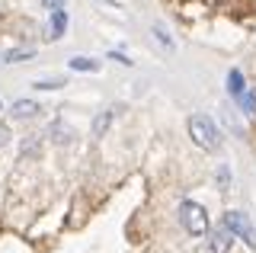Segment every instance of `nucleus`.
Listing matches in <instances>:
<instances>
[{
  "label": "nucleus",
  "instance_id": "1",
  "mask_svg": "<svg viewBox=\"0 0 256 253\" xmlns=\"http://www.w3.org/2000/svg\"><path fill=\"white\" fill-rule=\"evenodd\" d=\"M189 135L202 151H218L221 148V132L212 116H192L189 118Z\"/></svg>",
  "mask_w": 256,
  "mask_h": 253
},
{
  "label": "nucleus",
  "instance_id": "2",
  "mask_svg": "<svg viewBox=\"0 0 256 253\" xmlns=\"http://www.w3.org/2000/svg\"><path fill=\"white\" fill-rule=\"evenodd\" d=\"M180 221L192 237H202L208 231V212L198 202H180Z\"/></svg>",
  "mask_w": 256,
  "mask_h": 253
},
{
  "label": "nucleus",
  "instance_id": "3",
  "mask_svg": "<svg viewBox=\"0 0 256 253\" xmlns=\"http://www.w3.org/2000/svg\"><path fill=\"white\" fill-rule=\"evenodd\" d=\"M224 228L234 237H240L250 250H256V228L250 224V218H246L244 212H228V215H224Z\"/></svg>",
  "mask_w": 256,
  "mask_h": 253
},
{
  "label": "nucleus",
  "instance_id": "4",
  "mask_svg": "<svg viewBox=\"0 0 256 253\" xmlns=\"http://www.w3.org/2000/svg\"><path fill=\"white\" fill-rule=\"evenodd\" d=\"M230 240H234V234L228 228H218V231L208 237V253H230Z\"/></svg>",
  "mask_w": 256,
  "mask_h": 253
},
{
  "label": "nucleus",
  "instance_id": "5",
  "mask_svg": "<svg viewBox=\"0 0 256 253\" xmlns=\"http://www.w3.org/2000/svg\"><path fill=\"white\" fill-rule=\"evenodd\" d=\"M64 29H68V13H64V10H52V22H48L45 38H48V42H54V38L64 36Z\"/></svg>",
  "mask_w": 256,
  "mask_h": 253
},
{
  "label": "nucleus",
  "instance_id": "6",
  "mask_svg": "<svg viewBox=\"0 0 256 253\" xmlns=\"http://www.w3.org/2000/svg\"><path fill=\"white\" fill-rule=\"evenodd\" d=\"M10 112H13L16 118H32V116L38 112V106H36V102H32V100H16Z\"/></svg>",
  "mask_w": 256,
  "mask_h": 253
},
{
  "label": "nucleus",
  "instance_id": "7",
  "mask_svg": "<svg viewBox=\"0 0 256 253\" xmlns=\"http://www.w3.org/2000/svg\"><path fill=\"white\" fill-rule=\"evenodd\" d=\"M228 93H230V96H237V100L244 96V74H240L237 68L228 74Z\"/></svg>",
  "mask_w": 256,
  "mask_h": 253
},
{
  "label": "nucleus",
  "instance_id": "8",
  "mask_svg": "<svg viewBox=\"0 0 256 253\" xmlns=\"http://www.w3.org/2000/svg\"><path fill=\"white\" fill-rule=\"evenodd\" d=\"M70 70H100V61H93V58H70Z\"/></svg>",
  "mask_w": 256,
  "mask_h": 253
},
{
  "label": "nucleus",
  "instance_id": "9",
  "mask_svg": "<svg viewBox=\"0 0 256 253\" xmlns=\"http://www.w3.org/2000/svg\"><path fill=\"white\" fill-rule=\"evenodd\" d=\"M109 122H112V112H100L93 118V135H102V132L109 128Z\"/></svg>",
  "mask_w": 256,
  "mask_h": 253
},
{
  "label": "nucleus",
  "instance_id": "10",
  "mask_svg": "<svg viewBox=\"0 0 256 253\" xmlns=\"http://www.w3.org/2000/svg\"><path fill=\"white\" fill-rule=\"evenodd\" d=\"M29 58H36V52H32V48H26V52H22V48H16V52H10V54H6L4 61H10V64H16V61H29Z\"/></svg>",
  "mask_w": 256,
  "mask_h": 253
},
{
  "label": "nucleus",
  "instance_id": "11",
  "mask_svg": "<svg viewBox=\"0 0 256 253\" xmlns=\"http://www.w3.org/2000/svg\"><path fill=\"white\" fill-rule=\"evenodd\" d=\"M61 86H64L61 77H52V80H38V84H36V90H61Z\"/></svg>",
  "mask_w": 256,
  "mask_h": 253
},
{
  "label": "nucleus",
  "instance_id": "12",
  "mask_svg": "<svg viewBox=\"0 0 256 253\" xmlns=\"http://www.w3.org/2000/svg\"><path fill=\"white\" fill-rule=\"evenodd\" d=\"M240 102H244V109H246V112H256V96H253V93H246V90H244Z\"/></svg>",
  "mask_w": 256,
  "mask_h": 253
},
{
  "label": "nucleus",
  "instance_id": "13",
  "mask_svg": "<svg viewBox=\"0 0 256 253\" xmlns=\"http://www.w3.org/2000/svg\"><path fill=\"white\" fill-rule=\"evenodd\" d=\"M157 38H160V42L166 45V48H173V38L166 36V29H164V26H157Z\"/></svg>",
  "mask_w": 256,
  "mask_h": 253
},
{
  "label": "nucleus",
  "instance_id": "14",
  "mask_svg": "<svg viewBox=\"0 0 256 253\" xmlns=\"http://www.w3.org/2000/svg\"><path fill=\"white\" fill-rule=\"evenodd\" d=\"M109 58H112V61H118V64H132V58H125L122 52H109Z\"/></svg>",
  "mask_w": 256,
  "mask_h": 253
},
{
  "label": "nucleus",
  "instance_id": "15",
  "mask_svg": "<svg viewBox=\"0 0 256 253\" xmlns=\"http://www.w3.org/2000/svg\"><path fill=\"white\" fill-rule=\"evenodd\" d=\"M48 10H64V0H45Z\"/></svg>",
  "mask_w": 256,
  "mask_h": 253
},
{
  "label": "nucleus",
  "instance_id": "16",
  "mask_svg": "<svg viewBox=\"0 0 256 253\" xmlns=\"http://www.w3.org/2000/svg\"><path fill=\"white\" fill-rule=\"evenodd\" d=\"M6 141H10V132H6L4 125H0V144H6Z\"/></svg>",
  "mask_w": 256,
  "mask_h": 253
},
{
  "label": "nucleus",
  "instance_id": "17",
  "mask_svg": "<svg viewBox=\"0 0 256 253\" xmlns=\"http://www.w3.org/2000/svg\"><path fill=\"white\" fill-rule=\"evenodd\" d=\"M106 4H109V6H116V0H106Z\"/></svg>",
  "mask_w": 256,
  "mask_h": 253
}]
</instances>
